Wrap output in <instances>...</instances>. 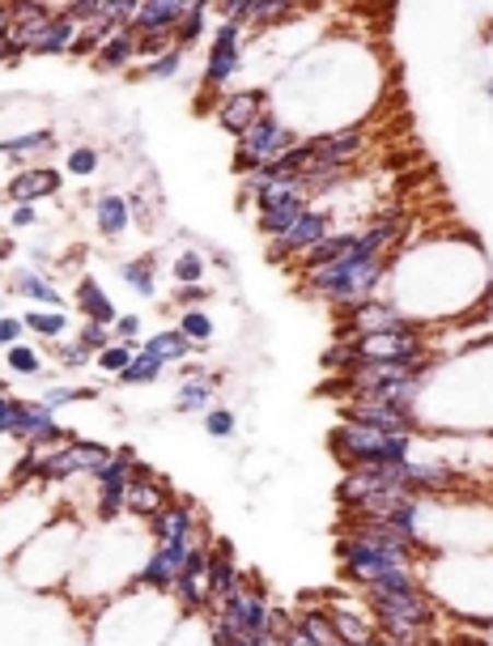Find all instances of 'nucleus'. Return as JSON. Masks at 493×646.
Returning a JSON list of instances; mask_svg holds the SVG:
<instances>
[{"label":"nucleus","instance_id":"nucleus-23","mask_svg":"<svg viewBox=\"0 0 493 646\" xmlns=\"http://www.w3.org/2000/svg\"><path fill=\"white\" fill-rule=\"evenodd\" d=\"M9 277H13L9 290H13L17 298H26V303H35V306H47V310H64V294H60L56 281L43 277L38 268H17V272H9Z\"/></svg>","mask_w":493,"mask_h":646},{"label":"nucleus","instance_id":"nucleus-20","mask_svg":"<svg viewBox=\"0 0 493 646\" xmlns=\"http://www.w3.org/2000/svg\"><path fill=\"white\" fill-rule=\"evenodd\" d=\"M218 124H222V132H230L234 141L260 119V115L268 111V90H238V94H230V98H222L218 107Z\"/></svg>","mask_w":493,"mask_h":646},{"label":"nucleus","instance_id":"nucleus-37","mask_svg":"<svg viewBox=\"0 0 493 646\" xmlns=\"http://www.w3.org/2000/svg\"><path fill=\"white\" fill-rule=\"evenodd\" d=\"M137 353H141V344H119L115 341V344H107L103 353H94V366H98L103 375H115V379H119V375L132 366V357H137Z\"/></svg>","mask_w":493,"mask_h":646},{"label":"nucleus","instance_id":"nucleus-47","mask_svg":"<svg viewBox=\"0 0 493 646\" xmlns=\"http://www.w3.org/2000/svg\"><path fill=\"white\" fill-rule=\"evenodd\" d=\"M141 315L137 310H124L119 319L111 324V341H119V344H141Z\"/></svg>","mask_w":493,"mask_h":646},{"label":"nucleus","instance_id":"nucleus-51","mask_svg":"<svg viewBox=\"0 0 493 646\" xmlns=\"http://www.w3.org/2000/svg\"><path fill=\"white\" fill-rule=\"evenodd\" d=\"M128 213H132V226H153V204L145 200V191H132L128 196Z\"/></svg>","mask_w":493,"mask_h":646},{"label":"nucleus","instance_id":"nucleus-60","mask_svg":"<svg viewBox=\"0 0 493 646\" xmlns=\"http://www.w3.org/2000/svg\"><path fill=\"white\" fill-rule=\"evenodd\" d=\"M0 188H4V179H0Z\"/></svg>","mask_w":493,"mask_h":646},{"label":"nucleus","instance_id":"nucleus-7","mask_svg":"<svg viewBox=\"0 0 493 646\" xmlns=\"http://www.w3.org/2000/svg\"><path fill=\"white\" fill-rule=\"evenodd\" d=\"M272 609H277V604H268V587L260 578H251V583H243L234 596L218 600V604H213V616L226 621L230 630L238 634V643H243V638H256V634H277Z\"/></svg>","mask_w":493,"mask_h":646},{"label":"nucleus","instance_id":"nucleus-34","mask_svg":"<svg viewBox=\"0 0 493 646\" xmlns=\"http://www.w3.org/2000/svg\"><path fill=\"white\" fill-rule=\"evenodd\" d=\"M204 35H209V0H188V17H184V26L175 31V47H179V51H191Z\"/></svg>","mask_w":493,"mask_h":646},{"label":"nucleus","instance_id":"nucleus-54","mask_svg":"<svg viewBox=\"0 0 493 646\" xmlns=\"http://www.w3.org/2000/svg\"><path fill=\"white\" fill-rule=\"evenodd\" d=\"M9 35H13V4H0V64H9Z\"/></svg>","mask_w":493,"mask_h":646},{"label":"nucleus","instance_id":"nucleus-15","mask_svg":"<svg viewBox=\"0 0 493 646\" xmlns=\"http://www.w3.org/2000/svg\"><path fill=\"white\" fill-rule=\"evenodd\" d=\"M310 145H315V162L319 166L353 171L357 157L371 150V124H344V128H332V132H319V137H310Z\"/></svg>","mask_w":493,"mask_h":646},{"label":"nucleus","instance_id":"nucleus-13","mask_svg":"<svg viewBox=\"0 0 493 646\" xmlns=\"http://www.w3.org/2000/svg\"><path fill=\"white\" fill-rule=\"evenodd\" d=\"M94 519L107 528V524H119L124 519V502H128V485H132V463L128 459H107L94 477Z\"/></svg>","mask_w":493,"mask_h":646},{"label":"nucleus","instance_id":"nucleus-27","mask_svg":"<svg viewBox=\"0 0 493 646\" xmlns=\"http://www.w3.org/2000/svg\"><path fill=\"white\" fill-rule=\"evenodd\" d=\"M77 31H81V26H77L73 17H69L64 9H56V17L43 26L38 43L31 47V56H69V51H73Z\"/></svg>","mask_w":493,"mask_h":646},{"label":"nucleus","instance_id":"nucleus-12","mask_svg":"<svg viewBox=\"0 0 493 646\" xmlns=\"http://www.w3.org/2000/svg\"><path fill=\"white\" fill-rule=\"evenodd\" d=\"M243 47H247V31H238V26H230V22H218L200 85H204V90H213V94H218V90H226L230 81H234V73L243 69Z\"/></svg>","mask_w":493,"mask_h":646},{"label":"nucleus","instance_id":"nucleus-16","mask_svg":"<svg viewBox=\"0 0 493 646\" xmlns=\"http://www.w3.org/2000/svg\"><path fill=\"white\" fill-rule=\"evenodd\" d=\"M191 544L196 540H157L150 549V557H145V566L137 571V587H150V591H166L171 596L179 571L188 566Z\"/></svg>","mask_w":493,"mask_h":646},{"label":"nucleus","instance_id":"nucleus-8","mask_svg":"<svg viewBox=\"0 0 493 646\" xmlns=\"http://www.w3.org/2000/svg\"><path fill=\"white\" fill-rule=\"evenodd\" d=\"M9 438L22 443V447H38V451H51L60 443H69L73 434L56 421V409L43 404V400H22V396H9Z\"/></svg>","mask_w":493,"mask_h":646},{"label":"nucleus","instance_id":"nucleus-1","mask_svg":"<svg viewBox=\"0 0 493 646\" xmlns=\"http://www.w3.org/2000/svg\"><path fill=\"white\" fill-rule=\"evenodd\" d=\"M184 612L175 596L150 591V587H128L111 600L94 604L90 621V646H166Z\"/></svg>","mask_w":493,"mask_h":646},{"label":"nucleus","instance_id":"nucleus-48","mask_svg":"<svg viewBox=\"0 0 493 646\" xmlns=\"http://www.w3.org/2000/svg\"><path fill=\"white\" fill-rule=\"evenodd\" d=\"M77 341L85 344L90 353H103L107 344H115L111 341V328H107V324H90V319H85V324L77 328Z\"/></svg>","mask_w":493,"mask_h":646},{"label":"nucleus","instance_id":"nucleus-40","mask_svg":"<svg viewBox=\"0 0 493 646\" xmlns=\"http://www.w3.org/2000/svg\"><path fill=\"white\" fill-rule=\"evenodd\" d=\"M166 646H209V616H184Z\"/></svg>","mask_w":493,"mask_h":646},{"label":"nucleus","instance_id":"nucleus-43","mask_svg":"<svg viewBox=\"0 0 493 646\" xmlns=\"http://www.w3.org/2000/svg\"><path fill=\"white\" fill-rule=\"evenodd\" d=\"M98 391L94 387H73V383H51V387H43V404H51V409H64V404H77V400H94Z\"/></svg>","mask_w":493,"mask_h":646},{"label":"nucleus","instance_id":"nucleus-57","mask_svg":"<svg viewBox=\"0 0 493 646\" xmlns=\"http://www.w3.org/2000/svg\"><path fill=\"white\" fill-rule=\"evenodd\" d=\"M4 204H9V200H4V188H0V209H4Z\"/></svg>","mask_w":493,"mask_h":646},{"label":"nucleus","instance_id":"nucleus-3","mask_svg":"<svg viewBox=\"0 0 493 646\" xmlns=\"http://www.w3.org/2000/svg\"><path fill=\"white\" fill-rule=\"evenodd\" d=\"M383 281H387V260H362V256H344L337 265L303 272L306 294L310 298H324V303L337 306V310L379 298Z\"/></svg>","mask_w":493,"mask_h":646},{"label":"nucleus","instance_id":"nucleus-5","mask_svg":"<svg viewBox=\"0 0 493 646\" xmlns=\"http://www.w3.org/2000/svg\"><path fill=\"white\" fill-rule=\"evenodd\" d=\"M418 549H391V544H379V540H366V536L357 532H341L337 540V562H341V571L357 583V587H371L379 574L387 571H400V566H418Z\"/></svg>","mask_w":493,"mask_h":646},{"label":"nucleus","instance_id":"nucleus-10","mask_svg":"<svg viewBox=\"0 0 493 646\" xmlns=\"http://www.w3.org/2000/svg\"><path fill=\"white\" fill-rule=\"evenodd\" d=\"M332 234V209H324V204H306L303 213H298V222L285 230L277 243H268V260H303L306 251L315 247V243H324Z\"/></svg>","mask_w":493,"mask_h":646},{"label":"nucleus","instance_id":"nucleus-36","mask_svg":"<svg viewBox=\"0 0 493 646\" xmlns=\"http://www.w3.org/2000/svg\"><path fill=\"white\" fill-rule=\"evenodd\" d=\"M204 268H209L204 251L188 247V251H179V256L171 260V281H175V285H204Z\"/></svg>","mask_w":493,"mask_h":646},{"label":"nucleus","instance_id":"nucleus-50","mask_svg":"<svg viewBox=\"0 0 493 646\" xmlns=\"http://www.w3.org/2000/svg\"><path fill=\"white\" fill-rule=\"evenodd\" d=\"M22 332H26L22 315H0V353L13 349V344H22Z\"/></svg>","mask_w":493,"mask_h":646},{"label":"nucleus","instance_id":"nucleus-44","mask_svg":"<svg viewBox=\"0 0 493 646\" xmlns=\"http://www.w3.org/2000/svg\"><path fill=\"white\" fill-rule=\"evenodd\" d=\"M98 166H103V153L94 150V145H73V150H69V157H64V171H69V175H77V179L94 175Z\"/></svg>","mask_w":493,"mask_h":646},{"label":"nucleus","instance_id":"nucleus-30","mask_svg":"<svg viewBox=\"0 0 493 646\" xmlns=\"http://www.w3.org/2000/svg\"><path fill=\"white\" fill-rule=\"evenodd\" d=\"M132 60H137V31H115V35L98 47L94 69H98V73H119V69H128Z\"/></svg>","mask_w":493,"mask_h":646},{"label":"nucleus","instance_id":"nucleus-59","mask_svg":"<svg viewBox=\"0 0 493 646\" xmlns=\"http://www.w3.org/2000/svg\"><path fill=\"white\" fill-rule=\"evenodd\" d=\"M277 646H285V643H281V638H277Z\"/></svg>","mask_w":493,"mask_h":646},{"label":"nucleus","instance_id":"nucleus-17","mask_svg":"<svg viewBox=\"0 0 493 646\" xmlns=\"http://www.w3.org/2000/svg\"><path fill=\"white\" fill-rule=\"evenodd\" d=\"M60 191H64V175L56 166H22L17 175L4 179V200H13V204L56 200Z\"/></svg>","mask_w":493,"mask_h":646},{"label":"nucleus","instance_id":"nucleus-14","mask_svg":"<svg viewBox=\"0 0 493 646\" xmlns=\"http://www.w3.org/2000/svg\"><path fill=\"white\" fill-rule=\"evenodd\" d=\"M166 502H175V490L166 485V477H157L150 463H141V459H137V463H132L128 502H124V519H132V524H150Z\"/></svg>","mask_w":493,"mask_h":646},{"label":"nucleus","instance_id":"nucleus-33","mask_svg":"<svg viewBox=\"0 0 493 646\" xmlns=\"http://www.w3.org/2000/svg\"><path fill=\"white\" fill-rule=\"evenodd\" d=\"M56 145V137H51V128H35V132H22V137H4L0 141V157H9V162H26L31 153H43Z\"/></svg>","mask_w":493,"mask_h":646},{"label":"nucleus","instance_id":"nucleus-22","mask_svg":"<svg viewBox=\"0 0 493 646\" xmlns=\"http://www.w3.org/2000/svg\"><path fill=\"white\" fill-rule=\"evenodd\" d=\"M188 17V0H141L132 31L137 35H175Z\"/></svg>","mask_w":493,"mask_h":646},{"label":"nucleus","instance_id":"nucleus-46","mask_svg":"<svg viewBox=\"0 0 493 646\" xmlns=\"http://www.w3.org/2000/svg\"><path fill=\"white\" fill-rule=\"evenodd\" d=\"M64 13L73 17L77 26H94V22H103L107 0H69V4H64Z\"/></svg>","mask_w":493,"mask_h":646},{"label":"nucleus","instance_id":"nucleus-35","mask_svg":"<svg viewBox=\"0 0 493 646\" xmlns=\"http://www.w3.org/2000/svg\"><path fill=\"white\" fill-rule=\"evenodd\" d=\"M124 285L137 294V298H153L157 294V277H153V256H141V260H128L119 268Z\"/></svg>","mask_w":493,"mask_h":646},{"label":"nucleus","instance_id":"nucleus-39","mask_svg":"<svg viewBox=\"0 0 493 646\" xmlns=\"http://www.w3.org/2000/svg\"><path fill=\"white\" fill-rule=\"evenodd\" d=\"M4 366L13 375L31 379V375H43V353H38L35 344H13V349H4Z\"/></svg>","mask_w":493,"mask_h":646},{"label":"nucleus","instance_id":"nucleus-26","mask_svg":"<svg viewBox=\"0 0 493 646\" xmlns=\"http://www.w3.org/2000/svg\"><path fill=\"white\" fill-rule=\"evenodd\" d=\"M218 387H222V375H188L175 391V409L179 413H209Z\"/></svg>","mask_w":493,"mask_h":646},{"label":"nucleus","instance_id":"nucleus-42","mask_svg":"<svg viewBox=\"0 0 493 646\" xmlns=\"http://www.w3.org/2000/svg\"><path fill=\"white\" fill-rule=\"evenodd\" d=\"M200 425H204L209 438H234L238 434V418H234V409H226V404H213L209 413H200Z\"/></svg>","mask_w":493,"mask_h":646},{"label":"nucleus","instance_id":"nucleus-52","mask_svg":"<svg viewBox=\"0 0 493 646\" xmlns=\"http://www.w3.org/2000/svg\"><path fill=\"white\" fill-rule=\"evenodd\" d=\"M38 218H43V213H38V204H13V209H9V226L13 230L38 226Z\"/></svg>","mask_w":493,"mask_h":646},{"label":"nucleus","instance_id":"nucleus-55","mask_svg":"<svg viewBox=\"0 0 493 646\" xmlns=\"http://www.w3.org/2000/svg\"><path fill=\"white\" fill-rule=\"evenodd\" d=\"M9 256H13V243H9V238H0V265H4Z\"/></svg>","mask_w":493,"mask_h":646},{"label":"nucleus","instance_id":"nucleus-11","mask_svg":"<svg viewBox=\"0 0 493 646\" xmlns=\"http://www.w3.org/2000/svg\"><path fill=\"white\" fill-rule=\"evenodd\" d=\"M341 421L362 425V430H379V434H409V438H418L421 430L418 409H400V404H383V400H344Z\"/></svg>","mask_w":493,"mask_h":646},{"label":"nucleus","instance_id":"nucleus-49","mask_svg":"<svg viewBox=\"0 0 493 646\" xmlns=\"http://www.w3.org/2000/svg\"><path fill=\"white\" fill-rule=\"evenodd\" d=\"M213 298V290L209 285H175V306L179 310H188V306H204Z\"/></svg>","mask_w":493,"mask_h":646},{"label":"nucleus","instance_id":"nucleus-18","mask_svg":"<svg viewBox=\"0 0 493 646\" xmlns=\"http://www.w3.org/2000/svg\"><path fill=\"white\" fill-rule=\"evenodd\" d=\"M204 583H209L213 604H218V600H226V596H234V591L247 583V574H243V566H238V557H234V544H230V540H213V544H209Z\"/></svg>","mask_w":493,"mask_h":646},{"label":"nucleus","instance_id":"nucleus-2","mask_svg":"<svg viewBox=\"0 0 493 646\" xmlns=\"http://www.w3.org/2000/svg\"><path fill=\"white\" fill-rule=\"evenodd\" d=\"M81 544H85V528H81V519L69 515V510H60L43 532L22 549V553H13L4 566L13 571V578L22 583V587H31V591H47V587H60V583H69L77 571V557H81Z\"/></svg>","mask_w":493,"mask_h":646},{"label":"nucleus","instance_id":"nucleus-6","mask_svg":"<svg viewBox=\"0 0 493 646\" xmlns=\"http://www.w3.org/2000/svg\"><path fill=\"white\" fill-rule=\"evenodd\" d=\"M303 137L294 132V124L290 119H281V115L268 107L243 137H238V150H234V175H256V171H265L268 162H277L281 153H290L298 145Z\"/></svg>","mask_w":493,"mask_h":646},{"label":"nucleus","instance_id":"nucleus-38","mask_svg":"<svg viewBox=\"0 0 493 646\" xmlns=\"http://www.w3.org/2000/svg\"><path fill=\"white\" fill-rule=\"evenodd\" d=\"M162 371H166V366H162L157 357H150V353H137V357H132V366H128V371H124L115 383H124V387H150V383L162 379Z\"/></svg>","mask_w":493,"mask_h":646},{"label":"nucleus","instance_id":"nucleus-24","mask_svg":"<svg viewBox=\"0 0 493 646\" xmlns=\"http://www.w3.org/2000/svg\"><path fill=\"white\" fill-rule=\"evenodd\" d=\"M94 226L107 243H119L128 226H132V213H128V196L119 191H98L94 196Z\"/></svg>","mask_w":493,"mask_h":646},{"label":"nucleus","instance_id":"nucleus-31","mask_svg":"<svg viewBox=\"0 0 493 646\" xmlns=\"http://www.w3.org/2000/svg\"><path fill=\"white\" fill-rule=\"evenodd\" d=\"M290 630L310 646H337V630H332V621H328V609H303L294 612V621H290Z\"/></svg>","mask_w":493,"mask_h":646},{"label":"nucleus","instance_id":"nucleus-56","mask_svg":"<svg viewBox=\"0 0 493 646\" xmlns=\"http://www.w3.org/2000/svg\"><path fill=\"white\" fill-rule=\"evenodd\" d=\"M0 315H9V298H4V290H0Z\"/></svg>","mask_w":493,"mask_h":646},{"label":"nucleus","instance_id":"nucleus-19","mask_svg":"<svg viewBox=\"0 0 493 646\" xmlns=\"http://www.w3.org/2000/svg\"><path fill=\"white\" fill-rule=\"evenodd\" d=\"M328 621H332V630H337V643H344V646L379 643V625H375L371 609H357V604H349V600H332V604H328Z\"/></svg>","mask_w":493,"mask_h":646},{"label":"nucleus","instance_id":"nucleus-45","mask_svg":"<svg viewBox=\"0 0 493 646\" xmlns=\"http://www.w3.org/2000/svg\"><path fill=\"white\" fill-rule=\"evenodd\" d=\"M51 353H56V362L64 366V371H85L90 362H94V353L85 349L81 341H60V344H51Z\"/></svg>","mask_w":493,"mask_h":646},{"label":"nucleus","instance_id":"nucleus-32","mask_svg":"<svg viewBox=\"0 0 493 646\" xmlns=\"http://www.w3.org/2000/svg\"><path fill=\"white\" fill-rule=\"evenodd\" d=\"M191 344H196V353H209V344L218 337V324H213V315L204 310V306H188V310H179V324H175Z\"/></svg>","mask_w":493,"mask_h":646},{"label":"nucleus","instance_id":"nucleus-53","mask_svg":"<svg viewBox=\"0 0 493 646\" xmlns=\"http://www.w3.org/2000/svg\"><path fill=\"white\" fill-rule=\"evenodd\" d=\"M209 646H238V634L230 630L226 621H218V616H209Z\"/></svg>","mask_w":493,"mask_h":646},{"label":"nucleus","instance_id":"nucleus-29","mask_svg":"<svg viewBox=\"0 0 493 646\" xmlns=\"http://www.w3.org/2000/svg\"><path fill=\"white\" fill-rule=\"evenodd\" d=\"M22 324H26V332H31V337H38V341H47V344L69 341V332H73L69 310H43V306H35V310H26V315H22Z\"/></svg>","mask_w":493,"mask_h":646},{"label":"nucleus","instance_id":"nucleus-4","mask_svg":"<svg viewBox=\"0 0 493 646\" xmlns=\"http://www.w3.org/2000/svg\"><path fill=\"white\" fill-rule=\"evenodd\" d=\"M332 456L341 459L344 468H383V463H404L418 456V438L409 434H379V430H362L341 421L332 430Z\"/></svg>","mask_w":493,"mask_h":646},{"label":"nucleus","instance_id":"nucleus-21","mask_svg":"<svg viewBox=\"0 0 493 646\" xmlns=\"http://www.w3.org/2000/svg\"><path fill=\"white\" fill-rule=\"evenodd\" d=\"M200 528H204V524H200V510H196L191 502H184V497L166 502L150 524H145V532L153 536V544H157V540H196Z\"/></svg>","mask_w":493,"mask_h":646},{"label":"nucleus","instance_id":"nucleus-9","mask_svg":"<svg viewBox=\"0 0 493 646\" xmlns=\"http://www.w3.org/2000/svg\"><path fill=\"white\" fill-rule=\"evenodd\" d=\"M366 609L379 625H413V630H425L434 634L443 609L434 604V596L421 587V591H409V596H391V591H366Z\"/></svg>","mask_w":493,"mask_h":646},{"label":"nucleus","instance_id":"nucleus-61","mask_svg":"<svg viewBox=\"0 0 493 646\" xmlns=\"http://www.w3.org/2000/svg\"><path fill=\"white\" fill-rule=\"evenodd\" d=\"M337 646H344V643H337Z\"/></svg>","mask_w":493,"mask_h":646},{"label":"nucleus","instance_id":"nucleus-58","mask_svg":"<svg viewBox=\"0 0 493 646\" xmlns=\"http://www.w3.org/2000/svg\"><path fill=\"white\" fill-rule=\"evenodd\" d=\"M485 90H490V103H493V77H490V85H485Z\"/></svg>","mask_w":493,"mask_h":646},{"label":"nucleus","instance_id":"nucleus-41","mask_svg":"<svg viewBox=\"0 0 493 646\" xmlns=\"http://www.w3.org/2000/svg\"><path fill=\"white\" fill-rule=\"evenodd\" d=\"M184 60H188V51L171 47L166 56H157V60H150V64H141V73H137V77H150V81H171V77L184 73Z\"/></svg>","mask_w":493,"mask_h":646},{"label":"nucleus","instance_id":"nucleus-28","mask_svg":"<svg viewBox=\"0 0 493 646\" xmlns=\"http://www.w3.org/2000/svg\"><path fill=\"white\" fill-rule=\"evenodd\" d=\"M141 353L157 357L162 366H184L191 353H196V344H191L179 328H166V332H153L150 341H141Z\"/></svg>","mask_w":493,"mask_h":646},{"label":"nucleus","instance_id":"nucleus-25","mask_svg":"<svg viewBox=\"0 0 493 646\" xmlns=\"http://www.w3.org/2000/svg\"><path fill=\"white\" fill-rule=\"evenodd\" d=\"M73 303L81 310V319H90V324H107L111 328L115 319H119V306L111 303V294L98 285V277H81L73 290Z\"/></svg>","mask_w":493,"mask_h":646}]
</instances>
